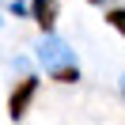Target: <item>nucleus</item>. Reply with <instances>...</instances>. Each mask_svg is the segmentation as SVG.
Masks as SVG:
<instances>
[{
	"instance_id": "1",
	"label": "nucleus",
	"mask_w": 125,
	"mask_h": 125,
	"mask_svg": "<svg viewBox=\"0 0 125 125\" xmlns=\"http://www.w3.org/2000/svg\"><path fill=\"white\" fill-rule=\"evenodd\" d=\"M34 57H38V64L49 72V76H53L57 68H64V64H72V61H76L72 46H68L64 38H57L53 31H46V38L38 42V53H34Z\"/></svg>"
},
{
	"instance_id": "2",
	"label": "nucleus",
	"mask_w": 125,
	"mask_h": 125,
	"mask_svg": "<svg viewBox=\"0 0 125 125\" xmlns=\"http://www.w3.org/2000/svg\"><path fill=\"white\" fill-rule=\"evenodd\" d=\"M34 95H38V76H23L15 83V91H11V99H8V121H19L27 114V106L34 102Z\"/></svg>"
},
{
	"instance_id": "3",
	"label": "nucleus",
	"mask_w": 125,
	"mask_h": 125,
	"mask_svg": "<svg viewBox=\"0 0 125 125\" xmlns=\"http://www.w3.org/2000/svg\"><path fill=\"white\" fill-rule=\"evenodd\" d=\"M31 8H34V23H38L42 31H53V23H57V0H31Z\"/></svg>"
},
{
	"instance_id": "4",
	"label": "nucleus",
	"mask_w": 125,
	"mask_h": 125,
	"mask_svg": "<svg viewBox=\"0 0 125 125\" xmlns=\"http://www.w3.org/2000/svg\"><path fill=\"white\" fill-rule=\"evenodd\" d=\"M53 80H57V83H76V80H80V64L72 61V64H64V68H57Z\"/></svg>"
},
{
	"instance_id": "5",
	"label": "nucleus",
	"mask_w": 125,
	"mask_h": 125,
	"mask_svg": "<svg viewBox=\"0 0 125 125\" xmlns=\"http://www.w3.org/2000/svg\"><path fill=\"white\" fill-rule=\"evenodd\" d=\"M106 23H110V27H114V31L125 38V8H110V11H106Z\"/></svg>"
},
{
	"instance_id": "6",
	"label": "nucleus",
	"mask_w": 125,
	"mask_h": 125,
	"mask_svg": "<svg viewBox=\"0 0 125 125\" xmlns=\"http://www.w3.org/2000/svg\"><path fill=\"white\" fill-rule=\"evenodd\" d=\"M8 11H11V15H19V19H34V8L27 4V0H11Z\"/></svg>"
},
{
	"instance_id": "7",
	"label": "nucleus",
	"mask_w": 125,
	"mask_h": 125,
	"mask_svg": "<svg viewBox=\"0 0 125 125\" xmlns=\"http://www.w3.org/2000/svg\"><path fill=\"white\" fill-rule=\"evenodd\" d=\"M121 99H125V76H121Z\"/></svg>"
},
{
	"instance_id": "8",
	"label": "nucleus",
	"mask_w": 125,
	"mask_h": 125,
	"mask_svg": "<svg viewBox=\"0 0 125 125\" xmlns=\"http://www.w3.org/2000/svg\"><path fill=\"white\" fill-rule=\"evenodd\" d=\"M87 4H102V0H87Z\"/></svg>"
}]
</instances>
